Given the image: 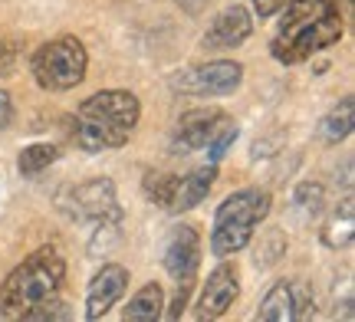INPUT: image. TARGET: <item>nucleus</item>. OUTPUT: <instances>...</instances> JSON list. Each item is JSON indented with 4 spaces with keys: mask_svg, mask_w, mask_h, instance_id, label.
Segmentation results:
<instances>
[{
    "mask_svg": "<svg viewBox=\"0 0 355 322\" xmlns=\"http://www.w3.org/2000/svg\"><path fill=\"white\" fill-rule=\"evenodd\" d=\"M283 7H286V17L270 43L273 60L293 66L339 43L343 37L339 0H286Z\"/></svg>",
    "mask_w": 355,
    "mask_h": 322,
    "instance_id": "obj_1",
    "label": "nucleus"
},
{
    "mask_svg": "<svg viewBox=\"0 0 355 322\" xmlns=\"http://www.w3.org/2000/svg\"><path fill=\"white\" fill-rule=\"evenodd\" d=\"M139 118H141V105L135 92L102 89L79 105L73 138L89 155L112 152V148H122L132 138Z\"/></svg>",
    "mask_w": 355,
    "mask_h": 322,
    "instance_id": "obj_2",
    "label": "nucleus"
},
{
    "mask_svg": "<svg viewBox=\"0 0 355 322\" xmlns=\"http://www.w3.org/2000/svg\"><path fill=\"white\" fill-rule=\"evenodd\" d=\"M66 260L56 247H40L0 286V319H24L43 299L60 296Z\"/></svg>",
    "mask_w": 355,
    "mask_h": 322,
    "instance_id": "obj_3",
    "label": "nucleus"
},
{
    "mask_svg": "<svg viewBox=\"0 0 355 322\" xmlns=\"http://www.w3.org/2000/svg\"><path fill=\"white\" fill-rule=\"evenodd\" d=\"M270 214V194L260 188H243L230 194L214 214V233H211V253L214 257H230L241 253L243 247L254 240L257 224Z\"/></svg>",
    "mask_w": 355,
    "mask_h": 322,
    "instance_id": "obj_4",
    "label": "nucleus"
},
{
    "mask_svg": "<svg viewBox=\"0 0 355 322\" xmlns=\"http://www.w3.org/2000/svg\"><path fill=\"white\" fill-rule=\"evenodd\" d=\"M86 66H89L86 46L76 37H60V39L43 43L33 53L30 73H33L40 89L66 92V89H76L79 82L86 79Z\"/></svg>",
    "mask_w": 355,
    "mask_h": 322,
    "instance_id": "obj_5",
    "label": "nucleus"
},
{
    "mask_svg": "<svg viewBox=\"0 0 355 322\" xmlns=\"http://www.w3.org/2000/svg\"><path fill=\"white\" fill-rule=\"evenodd\" d=\"M66 214L73 220H83V224H99V220L119 217V204H115V188L112 181L96 178L86 181V184H76L63 194L60 201Z\"/></svg>",
    "mask_w": 355,
    "mask_h": 322,
    "instance_id": "obj_6",
    "label": "nucleus"
},
{
    "mask_svg": "<svg viewBox=\"0 0 355 322\" xmlns=\"http://www.w3.org/2000/svg\"><path fill=\"white\" fill-rule=\"evenodd\" d=\"M316 312L313 293L303 280H279L277 286H270V293L263 296L257 319L263 322H293V319H309Z\"/></svg>",
    "mask_w": 355,
    "mask_h": 322,
    "instance_id": "obj_7",
    "label": "nucleus"
},
{
    "mask_svg": "<svg viewBox=\"0 0 355 322\" xmlns=\"http://www.w3.org/2000/svg\"><path fill=\"white\" fill-rule=\"evenodd\" d=\"M224 125H227V116H224L220 109H214V105H211V109H191V112H184V116L178 118L168 148H171L175 155H191V152H198V148H207L211 138H214Z\"/></svg>",
    "mask_w": 355,
    "mask_h": 322,
    "instance_id": "obj_8",
    "label": "nucleus"
},
{
    "mask_svg": "<svg viewBox=\"0 0 355 322\" xmlns=\"http://www.w3.org/2000/svg\"><path fill=\"white\" fill-rule=\"evenodd\" d=\"M243 82V66L241 63H227V60H217L207 66H194L184 76H175L171 86L191 96H227Z\"/></svg>",
    "mask_w": 355,
    "mask_h": 322,
    "instance_id": "obj_9",
    "label": "nucleus"
},
{
    "mask_svg": "<svg viewBox=\"0 0 355 322\" xmlns=\"http://www.w3.org/2000/svg\"><path fill=\"white\" fill-rule=\"evenodd\" d=\"M241 296V276L234 263H220L207 276V283L198 299V319H220L234 306V299Z\"/></svg>",
    "mask_w": 355,
    "mask_h": 322,
    "instance_id": "obj_10",
    "label": "nucleus"
},
{
    "mask_svg": "<svg viewBox=\"0 0 355 322\" xmlns=\"http://www.w3.org/2000/svg\"><path fill=\"white\" fill-rule=\"evenodd\" d=\"M198 263H201V233L188 224H181L171 231L165 244V270L178 283H184V280H194Z\"/></svg>",
    "mask_w": 355,
    "mask_h": 322,
    "instance_id": "obj_11",
    "label": "nucleus"
},
{
    "mask_svg": "<svg viewBox=\"0 0 355 322\" xmlns=\"http://www.w3.org/2000/svg\"><path fill=\"white\" fill-rule=\"evenodd\" d=\"M125 286H128V270H125V267H119V263L102 267V270L92 276V283H89L86 319H102V316H105V312H109L115 303L122 299Z\"/></svg>",
    "mask_w": 355,
    "mask_h": 322,
    "instance_id": "obj_12",
    "label": "nucleus"
},
{
    "mask_svg": "<svg viewBox=\"0 0 355 322\" xmlns=\"http://www.w3.org/2000/svg\"><path fill=\"white\" fill-rule=\"evenodd\" d=\"M250 33H254V20H250V13L243 10L241 3H234V7H227L214 24L207 26V33H204V46H207V50H234V46L247 43Z\"/></svg>",
    "mask_w": 355,
    "mask_h": 322,
    "instance_id": "obj_13",
    "label": "nucleus"
},
{
    "mask_svg": "<svg viewBox=\"0 0 355 322\" xmlns=\"http://www.w3.org/2000/svg\"><path fill=\"white\" fill-rule=\"evenodd\" d=\"M214 178H217V165L198 168V171H191V175H184V178H178L175 194H171V201H168V211H171V214H181V211L198 207L204 197H207Z\"/></svg>",
    "mask_w": 355,
    "mask_h": 322,
    "instance_id": "obj_14",
    "label": "nucleus"
},
{
    "mask_svg": "<svg viewBox=\"0 0 355 322\" xmlns=\"http://www.w3.org/2000/svg\"><path fill=\"white\" fill-rule=\"evenodd\" d=\"M162 306H165V289H162L158 283H145L135 296L128 299L125 319L128 322H155V319L165 316Z\"/></svg>",
    "mask_w": 355,
    "mask_h": 322,
    "instance_id": "obj_15",
    "label": "nucleus"
},
{
    "mask_svg": "<svg viewBox=\"0 0 355 322\" xmlns=\"http://www.w3.org/2000/svg\"><path fill=\"white\" fill-rule=\"evenodd\" d=\"M352 227H355V204L352 197H343V204L336 207V214H332L329 227L322 231V240H326V247H349L352 244Z\"/></svg>",
    "mask_w": 355,
    "mask_h": 322,
    "instance_id": "obj_16",
    "label": "nucleus"
},
{
    "mask_svg": "<svg viewBox=\"0 0 355 322\" xmlns=\"http://www.w3.org/2000/svg\"><path fill=\"white\" fill-rule=\"evenodd\" d=\"M56 158H60V148H56V145L37 142V145H30V148H24V152H20L17 168H20V175H24V178H37V175H43V171H46Z\"/></svg>",
    "mask_w": 355,
    "mask_h": 322,
    "instance_id": "obj_17",
    "label": "nucleus"
},
{
    "mask_svg": "<svg viewBox=\"0 0 355 322\" xmlns=\"http://www.w3.org/2000/svg\"><path fill=\"white\" fill-rule=\"evenodd\" d=\"M352 109H355V99L352 96H345L343 102L336 105V109H332L329 116L322 118V138H326V142H343L345 135H349V132H352V122H355V116H352Z\"/></svg>",
    "mask_w": 355,
    "mask_h": 322,
    "instance_id": "obj_18",
    "label": "nucleus"
},
{
    "mask_svg": "<svg viewBox=\"0 0 355 322\" xmlns=\"http://www.w3.org/2000/svg\"><path fill=\"white\" fill-rule=\"evenodd\" d=\"M322 201H326V191H322V184H313V181L300 184L296 194H293V204H296V211L303 217H316L319 211H322Z\"/></svg>",
    "mask_w": 355,
    "mask_h": 322,
    "instance_id": "obj_19",
    "label": "nucleus"
},
{
    "mask_svg": "<svg viewBox=\"0 0 355 322\" xmlns=\"http://www.w3.org/2000/svg\"><path fill=\"white\" fill-rule=\"evenodd\" d=\"M175 184H178L175 175H148V181H145V191H148V197H152L155 204L168 207L171 194H175Z\"/></svg>",
    "mask_w": 355,
    "mask_h": 322,
    "instance_id": "obj_20",
    "label": "nucleus"
},
{
    "mask_svg": "<svg viewBox=\"0 0 355 322\" xmlns=\"http://www.w3.org/2000/svg\"><path fill=\"white\" fill-rule=\"evenodd\" d=\"M26 322H46V319H69V310H66L60 299L53 296V299H43L40 306H33V310L24 316Z\"/></svg>",
    "mask_w": 355,
    "mask_h": 322,
    "instance_id": "obj_21",
    "label": "nucleus"
},
{
    "mask_svg": "<svg viewBox=\"0 0 355 322\" xmlns=\"http://www.w3.org/2000/svg\"><path fill=\"white\" fill-rule=\"evenodd\" d=\"M17 66V46L10 39H0V76H10Z\"/></svg>",
    "mask_w": 355,
    "mask_h": 322,
    "instance_id": "obj_22",
    "label": "nucleus"
},
{
    "mask_svg": "<svg viewBox=\"0 0 355 322\" xmlns=\"http://www.w3.org/2000/svg\"><path fill=\"white\" fill-rule=\"evenodd\" d=\"M283 3H286V0H254V10L260 13V17H273L277 10H283Z\"/></svg>",
    "mask_w": 355,
    "mask_h": 322,
    "instance_id": "obj_23",
    "label": "nucleus"
},
{
    "mask_svg": "<svg viewBox=\"0 0 355 322\" xmlns=\"http://www.w3.org/2000/svg\"><path fill=\"white\" fill-rule=\"evenodd\" d=\"M10 118H13V102H10V96L0 89V129H7Z\"/></svg>",
    "mask_w": 355,
    "mask_h": 322,
    "instance_id": "obj_24",
    "label": "nucleus"
}]
</instances>
